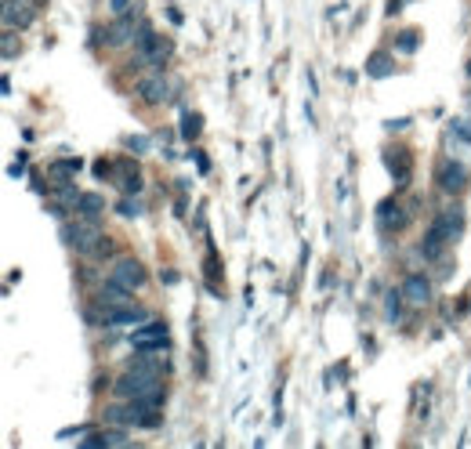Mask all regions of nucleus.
Instances as JSON below:
<instances>
[{
	"label": "nucleus",
	"instance_id": "9b49d317",
	"mask_svg": "<svg viewBox=\"0 0 471 449\" xmlns=\"http://www.w3.org/2000/svg\"><path fill=\"white\" fill-rule=\"evenodd\" d=\"M435 221H438V229L446 232V239H450V243H453V239H460V232H464V210H460V207L443 210Z\"/></svg>",
	"mask_w": 471,
	"mask_h": 449
},
{
	"label": "nucleus",
	"instance_id": "412c9836",
	"mask_svg": "<svg viewBox=\"0 0 471 449\" xmlns=\"http://www.w3.org/2000/svg\"><path fill=\"white\" fill-rule=\"evenodd\" d=\"M106 8H109V15L116 18V15H127V11L135 8V0H106Z\"/></svg>",
	"mask_w": 471,
	"mask_h": 449
},
{
	"label": "nucleus",
	"instance_id": "b1692460",
	"mask_svg": "<svg viewBox=\"0 0 471 449\" xmlns=\"http://www.w3.org/2000/svg\"><path fill=\"white\" fill-rule=\"evenodd\" d=\"M94 174H98V178H113V167H109V159H98V164H94Z\"/></svg>",
	"mask_w": 471,
	"mask_h": 449
},
{
	"label": "nucleus",
	"instance_id": "9d476101",
	"mask_svg": "<svg viewBox=\"0 0 471 449\" xmlns=\"http://www.w3.org/2000/svg\"><path fill=\"white\" fill-rule=\"evenodd\" d=\"M102 421H106L109 428H131V402H127V399L109 402L106 413H102Z\"/></svg>",
	"mask_w": 471,
	"mask_h": 449
},
{
	"label": "nucleus",
	"instance_id": "20e7f679",
	"mask_svg": "<svg viewBox=\"0 0 471 449\" xmlns=\"http://www.w3.org/2000/svg\"><path fill=\"white\" fill-rule=\"evenodd\" d=\"M131 344H135V351H160L164 356V351L171 348V334L160 323H145V326L131 330Z\"/></svg>",
	"mask_w": 471,
	"mask_h": 449
},
{
	"label": "nucleus",
	"instance_id": "393cba45",
	"mask_svg": "<svg viewBox=\"0 0 471 449\" xmlns=\"http://www.w3.org/2000/svg\"><path fill=\"white\" fill-rule=\"evenodd\" d=\"M11 174H15V178H18V174H25V156H18L15 164H11Z\"/></svg>",
	"mask_w": 471,
	"mask_h": 449
},
{
	"label": "nucleus",
	"instance_id": "4468645a",
	"mask_svg": "<svg viewBox=\"0 0 471 449\" xmlns=\"http://www.w3.org/2000/svg\"><path fill=\"white\" fill-rule=\"evenodd\" d=\"M406 297H402V286L399 290H388V297H385V319L388 323H402V315H406Z\"/></svg>",
	"mask_w": 471,
	"mask_h": 449
},
{
	"label": "nucleus",
	"instance_id": "a211bd4d",
	"mask_svg": "<svg viewBox=\"0 0 471 449\" xmlns=\"http://www.w3.org/2000/svg\"><path fill=\"white\" fill-rule=\"evenodd\" d=\"M450 135L471 145V120H464V116H457V120H450Z\"/></svg>",
	"mask_w": 471,
	"mask_h": 449
},
{
	"label": "nucleus",
	"instance_id": "2eb2a0df",
	"mask_svg": "<svg viewBox=\"0 0 471 449\" xmlns=\"http://www.w3.org/2000/svg\"><path fill=\"white\" fill-rule=\"evenodd\" d=\"M102 210H106V200L98 196V192H84L80 203H76V214H84V217H98Z\"/></svg>",
	"mask_w": 471,
	"mask_h": 449
},
{
	"label": "nucleus",
	"instance_id": "7ed1b4c3",
	"mask_svg": "<svg viewBox=\"0 0 471 449\" xmlns=\"http://www.w3.org/2000/svg\"><path fill=\"white\" fill-rule=\"evenodd\" d=\"M135 94H138L145 106H164L171 98V76H164V69H152L149 76L138 80Z\"/></svg>",
	"mask_w": 471,
	"mask_h": 449
},
{
	"label": "nucleus",
	"instance_id": "f257e3e1",
	"mask_svg": "<svg viewBox=\"0 0 471 449\" xmlns=\"http://www.w3.org/2000/svg\"><path fill=\"white\" fill-rule=\"evenodd\" d=\"M76 217L80 221L62 229V239H66L76 254H84V258H94V254L102 250V243H106V232H102L98 217H84V214H76Z\"/></svg>",
	"mask_w": 471,
	"mask_h": 449
},
{
	"label": "nucleus",
	"instance_id": "aec40b11",
	"mask_svg": "<svg viewBox=\"0 0 471 449\" xmlns=\"http://www.w3.org/2000/svg\"><path fill=\"white\" fill-rule=\"evenodd\" d=\"M18 47H22V44H18V37H15V29H4V58H8V62L18 55Z\"/></svg>",
	"mask_w": 471,
	"mask_h": 449
},
{
	"label": "nucleus",
	"instance_id": "39448f33",
	"mask_svg": "<svg viewBox=\"0 0 471 449\" xmlns=\"http://www.w3.org/2000/svg\"><path fill=\"white\" fill-rule=\"evenodd\" d=\"M109 279H116L120 286H127V290L135 294V290H142V286H145V265L138 261V258H120L113 268H109Z\"/></svg>",
	"mask_w": 471,
	"mask_h": 449
},
{
	"label": "nucleus",
	"instance_id": "423d86ee",
	"mask_svg": "<svg viewBox=\"0 0 471 449\" xmlns=\"http://www.w3.org/2000/svg\"><path fill=\"white\" fill-rule=\"evenodd\" d=\"M402 297H406L410 308H424L431 301V279L424 272H410L402 279Z\"/></svg>",
	"mask_w": 471,
	"mask_h": 449
},
{
	"label": "nucleus",
	"instance_id": "6e6552de",
	"mask_svg": "<svg viewBox=\"0 0 471 449\" xmlns=\"http://www.w3.org/2000/svg\"><path fill=\"white\" fill-rule=\"evenodd\" d=\"M377 221H381L385 232H402L406 224H410V217H406V210L395 200H385L381 207H377Z\"/></svg>",
	"mask_w": 471,
	"mask_h": 449
},
{
	"label": "nucleus",
	"instance_id": "ddd939ff",
	"mask_svg": "<svg viewBox=\"0 0 471 449\" xmlns=\"http://www.w3.org/2000/svg\"><path fill=\"white\" fill-rule=\"evenodd\" d=\"M392 73H395V62H392L385 51H373V55H370V62H366V76L385 80V76H392Z\"/></svg>",
	"mask_w": 471,
	"mask_h": 449
},
{
	"label": "nucleus",
	"instance_id": "f8f14e48",
	"mask_svg": "<svg viewBox=\"0 0 471 449\" xmlns=\"http://www.w3.org/2000/svg\"><path fill=\"white\" fill-rule=\"evenodd\" d=\"M80 167H84L80 156H62V159H55V164H51V181H55V185L69 181L73 174H80Z\"/></svg>",
	"mask_w": 471,
	"mask_h": 449
},
{
	"label": "nucleus",
	"instance_id": "6ab92c4d",
	"mask_svg": "<svg viewBox=\"0 0 471 449\" xmlns=\"http://www.w3.org/2000/svg\"><path fill=\"white\" fill-rule=\"evenodd\" d=\"M200 127H203V120H200V116L185 113V116H181V131H185L181 138H196V135H200Z\"/></svg>",
	"mask_w": 471,
	"mask_h": 449
},
{
	"label": "nucleus",
	"instance_id": "dca6fc26",
	"mask_svg": "<svg viewBox=\"0 0 471 449\" xmlns=\"http://www.w3.org/2000/svg\"><path fill=\"white\" fill-rule=\"evenodd\" d=\"M80 196H84V192H80V188H76L73 181H62V185L55 188V200H58V203H69L73 210H76V203H80Z\"/></svg>",
	"mask_w": 471,
	"mask_h": 449
},
{
	"label": "nucleus",
	"instance_id": "4be33fe9",
	"mask_svg": "<svg viewBox=\"0 0 471 449\" xmlns=\"http://www.w3.org/2000/svg\"><path fill=\"white\" fill-rule=\"evenodd\" d=\"M120 214H123V217H138V214H142V203L127 196V200H123V203H120Z\"/></svg>",
	"mask_w": 471,
	"mask_h": 449
},
{
	"label": "nucleus",
	"instance_id": "bb28decb",
	"mask_svg": "<svg viewBox=\"0 0 471 449\" xmlns=\"http://www.w3.org/2000/svg\"><path fill=\"white\" fill-rule=\"evenodd\" d=\"M464 73H467V80H471V62H467V69H464Z\"/></svg>",
	"mask_w": 471,
	"mask_h": 449
},
{
	"label": "nucleus",
	"instance_id": "f3484780",
	"mask_svg": "<svg viewBox=\"0 0 471 449\" xmlns=\"http://www.w3.org/2000/svg\"><path fill=\"white\" fill-rule=\"evenodd\" d=\"M417 44H421V33H417V29H402V33L395 37V47H399L402 55H414Z\"/></svg>",
	"mask_w": 471,
	"mask_h": 449
},
{
	"label": "nucleus",
	"instance_id": "1a4fd4ad",
	"mask_svg": "<svg viewBox=\"0 0 471 449\" xmlns=\"http://www.w3.org/2000/svg\"><path fill=\"white\" fill-rule=\"evenodd\" d=\"M131 290H127V286H120L116 279H106L102 283V290H98V301L102 305H109V308H120V305H131Z\"/></svg>",
	"mask_w": 471,
	"mask_h": 449
},
{
	"label": "nucleus",
	"instance_id": "5701e85b",
	"mask_svg": "<svg viewBox=\"0 0 471 449\" xmlns=\"http://www.w3.org/2000/svg\"><path fill=\"white\" fill-rule=\"evenodd\" d=\"M123 145L135 149V152H145V149H149V142H145V138H123Z\"/></svg>",
	"mask_w": 471,
	"mask_h": 449
},
{
	"label": "nucleus",
	"instance_id": "0eeeda50",
	"mask_svg": "<svg viewBox=\"0 0 471 449\" xmlns=\"http://www.w3.org/2000/svg\"><path fill=\"white\" fill-rule=\"evenodd\" d=\"M149 323V312L145 308H131V305H120V308H109V330H120V326H127V330H138V326H145Z\"/></svg>",
	"mask_w": 471,
	"mask_h": 449
},
{
	"label": "nucleus",
	"instance_id": "f03ea898",
	"mask_svg": "<svg viewBox=\"0 0 471 449\" xmlns=\"http://www.w3.org/2000/svg\"><path fill=\"white\" fill-rule=\"evenodd\" d=\"M467 181H471V171H467V164L464 159H457V156H446L443 164L435 167V185H438V192H464L467 188Z\"/></svg>",
	"mask_w": 471,
	"mask_h": 449
},
{
	"label": "nucleus",
	"instance_id": "a878e982",
	"mask_svg": "<svg viewBox=\"0 0 471 449\" xmlns=\"http://www.w3.org/2000/svg\"><path fill=\"white\" fill-rule=\"evenodd\" d=\"M196 164H200V171H203V174L210 171V164H207V156H203V152H196Z\"/></svg>",
	"mask_w": 471,
	"mask_h": 449
}]
</instances>
